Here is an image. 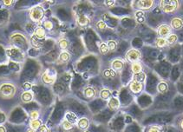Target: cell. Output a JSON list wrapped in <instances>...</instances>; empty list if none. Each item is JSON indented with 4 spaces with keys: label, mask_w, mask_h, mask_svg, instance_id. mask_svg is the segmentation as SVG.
Returning <instances> with one entry per match:
<instances>
[{
    "label": "cell",
    "mask_w": 183,
    "mask_h": 132,
    "mask_svg": "<svg viewBox=\"0 0 183 132\" xmlns=\"http://www.w3.org/2000/svg\"><path fill=\"white\" fill-rule=\"evenodd\" d=\"M11 43H12L14 47L18 48V49H20L23 52H24L25 50H27L28 47H29V42H28L27 38L23 36V34L16 33V34L11 35Z\"/></svg>",
    "instance_id": "6da1fadb"
},
{
    "label": "cell",
    "mask_w": 183,
    "mask_h": 132,
    "mask_svg": "<svg viewBox=\"0 0 183 132\" xmlns=\"http://www.w3.org/2000/svg\"><path fill=\"white\" fill-rule=\"evenodd\" d=\"M16 87L9 83L0 85V97L4 99H11L16 94Z\"/></svg>",
    "instance_id": "7a4b0ae2"
},
{
    "label": "cell",
    "mask_w": 183,
    "mask_h": 132,
    "mask_svg": "<svg viewBox=\"0 0 183 132\" xmlns=\"http://www.w3.org/2000/svg\"><path fill=\"white\" fill-rule=\"evenodd\" d=\"M45 16V10L41 5H35L30 9V18L31 21L35 23L40 22Z\"/></svg>",
    "instance_id": "3957f363"
},
{
    "label": "cell",
    "mask_w": 183,
    "mask_h": 132,
    "mask_svg": "<svg viewBox=\"0 0 183 132\" xmlns=\"http://www.w3.org/2000/svg\"><path fill=\"white\" fill-rule=\"evenodd\" d=\"M160 7L164 12L170 13V12L175 11L176 9H178L179 2L176 1V0H164V1H160Z\"/></svg>",
    "instance_id": "277c9868"
},
{
    "label": "cell",
    "mask_w": 183,
    "mask_h": 132,
    "mask_svg": "<svg viewBox=\"0 0 183 132\" xmlns=\"http://www.w3.org/2000/svg\"><path fill=\"white\" fill-rule=\"evenodd\" d=\"M6 55L9 58H11L13 61H17V62H20L22 61L24 57V54L23 51H21L18 48L16 47H11L8 48L6 50Z\"/></svg>",
    "instance_id": "5b68a950"
},
{
    "label": "cell",
    "mask_w": 183,
    "mask_h": 132,
    "mask_svg": "<svg viewBox=\"0 0 183 132\" xmlns=\"http://www.w3.org/2000/svg\"><path fill=\"white\" fill-rule=\"evenodd\" d=\"M141 57V52L136 50V49H132L130 51H129L126 54V58L128 61H129L130 63H136Z\"/></svg>",
    "instance_id": "8992f818"
},
{
    "label": "cell",
    "mask_w": 183,
    "mask_h": 132,
    "mask_svg": "<svg viewBox=\"0 0 183 132\" xmlns=\"http://www.w3.org/2000/svg\"><path fill=\"white\" fill-rule=\"evenodd\" d=\"M56 74H51L49 71H46L42 76V81L46 84H53L56 81Z\"/></svg>",
    "instance_id": "52a82bcc"
},
{
    "label": "cell",
    "mask_w": 183,
    "mask_h": 132,
    "mask_svg": "<svg viewBox=\"0 0 183 132\" xmlns=\"http://www.w3.org/2000/svg\"><path fill=\"white\" fill-rule=\"evenodd\" d=\"M170 34H171V27L168 25H161L158 28V35L160 36V37L163 38H165L166 37H167Z\"/></svg>",
    "instance_id": "ba28073f"
},
{
    "label": "cell",
    "mask_w": 183,
    "mask_h": 132,
    "mask_svg": "<svg viewBox=\"0 0 183 132\" xmlns=\"http://www.w3.org/2000/svg\"><path fill=\"white\" fill-rule=\"evenodd\" d=\"M154 4V2L152 0H141L136 3V6L140 10H148L150 9Z\"/></svg>",
    "instance_id": "9c48e42d"
},
{
    "label": "cell",
    "mask_w": 183,
    "mask_h": 132,
    "mask_svg": "<svg viewBox=\"0 0 183 132\" xmlns=\"http://www.w3.org/2000/svg\"><path fill=\"white\" fill-rule=\"evenodd\" d=\"M36 38H37L38 40L44 39L46 36V30L44 29V27L37 26L33 31V35Z\"/></svg>",
    "instance_id": "30bf717a"
},
{
    "label": "cell",
    "mask_w": 183,
    "mask_h": 132,
    "mask_svg": "<svg viewBox=\"0 0 183 132\" xmlns=\"http://www.w3.org/2000/svg\"><path fill=\"white\" fill-rule=\"evenodd\" d=\"M123 67H124V63L120 59H115L111 64V69L114 72L122 71L123 70Z\"/></svg>",
    "instance_id": "8fae6325"
},
{
    "label": "cell",
    "mask_w": 183,
    "mask_h": 132,
    "mask_svg": "<svg viewBox=\"0 0 183 132\" xmlns=\"http://www.w3.org/2000/svg\"><path fill=\"white\" fill-rule=\"evenodd\" d=\"M129 89H130V90L133 93L138 94V93H140L142 90V83L136 82V81H133L130 83V85H129Z\"/></svg>",
    "instance_id": "7c38bea8"
},
{
    "label": "cell",
    "mask_w": 183,
    "mask_h": 132,
    "mask_svg": "<svg viewBox=\"0 0 183 132\" xmlns=\"http://www.w3.org/2000/svg\"><path fill=\"white\" fill-rule=\"evenodd\" d=\"M171 27L174 30H179L183 27V20L180 18H175L171 20Z\"/></svg>",
    "instance_id": "4fadbf2b"
},
{
    "label": "cell",
    "mask_w": 183,
    "mask_h": 132,
    "mask_svg": "<svg viewBox=\"0 0 183 132\" xmlns=\"http://www.w3.org/2000/svg\"><path fill=\"white\" fill-rule=\"evenodd\" d=\"M76 124L80 130H86L90 126V121L86 117H82V118L78 119Z\"/></svg>",
    "instance_id": "5bb4252c"
},
{
    "label": "cell",
    "mask_w": 183,
    "mask_h": 132,
    "mask_svg": "<svg viewBox=\"0 0 183 132\" xmlns=\"http://www.w3.org/2000/svg\"><path fill=\"white\" fill-rule=\"evenodd\" d=\"M108 105H109V108L110 109L115 110V109H119V107H120V102H119V100L116 97H110L109 99Z\"/></svg>",
    "instance_id": "9a60e30c"
},
{
    "label": "cell",
    "mask_w": 183,
    "mask_h": 132,
    "mask_svg": "<svg viewBox=\"0 0 183 132\" xmlns=\"http://www.w3.org/2000/svg\"><path fill=\"white\" fill-rule=\"evenodd\" d=\"M77 24L81 27L87 26L90 24V19L85 15H79L77 18Z\"/></svg>",
    "instance_id": "2e32d148"
},
{
    "label": "cell",
    "mask_w": 183,
    "mask_h": 132,
    "mask_svg": "<svg viewBox=\"0 0 183 132\" xmlns=\"http://www.w3.org/2000/svg\"><path fill=\"white\" fill-rule=\"evenodd\" d=\"M21 100H22V102L25 103V104L31 102L33 100V94L29 90H27V91L25 90L21 95Z\"/></svg>",
    "instance_id": "e0dca14e"
},
{
    "label": "cell",
    "mask_w": 183,
    "mask_h": 132,
    "mask_svg": "<svg viewBox=\"0 0 183 132\" xmlns=\"http://www.w3.org/2000/svg\"><path fill=\"white\" fill-rule=\"evenodd\" d=\"M83 96L87 99H92L95 97V90L92 87H87L83 90Z\"/></svg>",
    "instance_id": "ac0fdd59"
},
{
    "label": "cell",
    "mask_w": 183,
    "mask_h": 132,
    "mask_svg": "<svg viewBox=\"0 0 183 132\" xmlns=\"http://www.w3.org/2000/svg\"><path fill=\"white\" fill-rule=\"evenodd\" d=\"M65 120H67L68 122L73 124H76V123H77V121H78L76 115L75 113H73V112H70V111L66 113V115H65Z\"/></svg>",
    "instance_id": "d6986e66"
},
{
    "label": "cell",
    "mask_w": 183,
    "mask_h": 132,
    "mask_svg": "<svg viewBox=\"0 0 183 132\" xmlns=\"http://www.w3.org/2000/svg\"><path fill=\"white\" fill-rule=\"evenodd\" d=\"M70 59V54L68 52H62L58 56V60L60 63H67Z\"/></svg>",
    "instance_id": "ffe728a7"
},
{
    "label": "cell",
    "mask_w": 183,
    "mask_h": 132,
    "mask_svg": "<svg viewBox=\"0 0 183 132\" xmlns=\"http://www.w3.org/2000/svg\"><path fill=\"white\" fill-rule=\"evenodd\" d=\"M111 91L108 89H102L100 92V97L103 100H109L111 97Z\"/></svg>",
    "instance_id": "44dd1931"
},
{
    "label": "cell",
    "mask_w": 183,
    "mask_h": 132,
    "mask_svg": "<svg viewBox=\"0 0 183 132\" xmlns=\"http://www.w3.org/2000/svg\"><path fill=\"white\" fill-rule=\"evenodd\" d=\"M41 125H42V123H41V121L38 120V119L31 120V121L30 122V128L31 130L36 131L41 127Z\"/></svg>",
    "instance_id": "7402d4cb"
},
{
    "label": "cell",
    "mask_w": 183,
    "mask_h": 132,
    "mask_svg": "<svg viewBox=\"0 0 183 132\" xmlns=\"http://www.w3.org/2000/svg\"><path fill=\"white\" fill-rule=\"evenodd\" d=\"M131 71H133L134 74H138L140 72H142V65L138 62L133 63L131 65Z\"/></svg>",
    "instance_id": "603a6c76"
},
{
    "label": "cell",
    "mask_w": 183,
    "mask_h": 132,
    "mask_svg": "<svg viewBox=\"0 0 183 132\" xmlns=\"http://www.w3.org/2000/svg\"><path fill=\"white\" fill-rule=\"evenodd\" d=\"M157 90L158 91L161 93V94H164L166 92H167L168 90V85L166 82H160V83L157 85Z\"/></svg>",
    "instance_id": "cb8c5ba5"
},
{
    "label": "cell",
    "mask_w": 183,
    "mask_h": 132,
    "mask_svg": "<svg viewBox=\"0 0 183 132\" xmlns=\"http://www.w3.org/2000/svg\"><path fill=\"white\" fill-rule=\"evenodd\" d=\"M145 79H146V75L143 72H140L138 74H135L134 75V81H136V82L142 83L145 81Z\"/></svg>",
    "instance_id": "d4e9b609"
},
{
    "label": "cell",
    "mask_w": 183,
    "mask_h": 132,
    "mask_svg": "<svg viewBox=\"0 0 183 132\" xmlns=\"http://www.w3.org/2000/svg\"><path fill=\"white\" fill-rule=\"evenodd\" d=\"M102 75L105 78H113L115 77V72L112 69H106L103 71Z\"/></svg>",
    "instance_id": "484cf974"
},
{
    "label": "cell",
    "mask_w": 183,
    "mask_h": 132,
    "mask_svg": "<svg viewBox=\"0 0 183 132\" xmlns=\"http://www.w3.org/2000/svg\"><path fill=\"white\" fill-rule=\"evenodd\" d=\"M166 40H167V44H174L175 43L177 42L178 37H177L176 34H170V35L166 38Z\"/></svg>",
    "instance_id": "4316f807"
},
{
    "label": "cell",
    "mask_w": 183,
    "mask_h": 132,
    "mask_svg": "<svg viewBox=\"0 0 183 132\" xmlns=\"http://www.w3.org/2000/svg\"><path fill=\"white\" fill-rule=\"evenodd\" d=\"M30 43H31L32 46L35 47V48H37V49H38V48H40V47L42 46V44H41V43L39 42V40H38L37 38H36L34 36H31V37H30Z\"/></svg>",
    "instance_id": "83f0119b"
},
{
    "label": "cell",
    "mask_w": 183,
    "mask_h": 132,
    "mask_svg": "<svg viewBox=\"0 0 183 132\" xmlns=\"http://www.w3.org/2000/svg\"><path fill=\"white\" fill-rule=\"evenodd\" d=\"M106 44L108 45V48H109V51L110 52H114V51L116 50V48H117V43L114 40H110Z\"/></svg>",
    "instance_id": "f1b7e54d"
},
{
    "label": "cell",
    "mask_w": 183,
    "mask_h": 132,
    "mask_svg": "<svg viewBox=\"0 0 183 132\" xmlns=\"http://www.w3.org/2000/svg\"><path fill=\"white\" fill-rule=\"evenodd\" d=\"M155 43H156L157 47H159V48H163V47H165L167 44L166 38H163V37H158L156 39V42Z\"/></svg>",
    "instance_id": "f546056e"
},
{
    "label": "cell",
    "mask_w": 183,
    "mask_h": 132,
    "mask_svg": "<svg viewBox=\"0 0 183 132\" xmlns=\"http://www.w3.org/2000/svg\"><path fill=\"white\" fill-rule=\"evenodd\" d=\"M62 127H63V129H64V131H71V130L73 129L74 124H71V123H69V122H68L67 120H64V121L63 122V124H62Z\"/></svg>",
    "instance_id": "4dcf8cb0"
},
{
    "label": "cell",
    "mask_w": 183,
    "mask_h": 132,
    "mask_svg": "<svg viewBox=\"0 0 183 132\" xmlns=\"http://www.w3.org/2000/svg\"><path fill=\"white\" fill-rule=\"evenodd\" d=\"M136 21L140 24L145 22V17H144V14L142 11H137L136 13Z\"/></svg>",
    "instance_id": "1f68e13d"
},
{
    "label": "cell",
    "mask_w": 183,
    "mask_h": 132,
    "mask_svg": "<svg viewBox=\"0 0 183 132\" xmlns=\"http://www.w3.org/2000/svg\"><path fill=\"white\" fill-rule=\"evenodd\" d=\"M58 45L60 47V49L62 50H66L69 47V42L66 39H61L58 42Z\"/></svg>",
    "instance_id": "d6a6232c"
},
{
    "label": "cell",
    "mask_w": 183,
    "mask_h": 132,
    "mask_svg": "<svg viewBox=\"0 0 183 132\" xmlns=\"http://www.w3.org/2000/svg\"><path fill=\"white\" fill-rule=\"evenodd\" d=\"M96 27L99 30L101 31H103L107 29V24L103 21V20H99L97 23H96Z\"/></svg>",
    "instance_id": "836d02e7"
},
{
    "label": "cell",
    "mask_w": 183,
    "mask_h": 132,
    "mask_svg": "<svg viewBox=\"0 0 183 132\" xmlns=\"http://www.w3.org/2000/svg\"><path fill=\"white\" fill-rule=\"evenodd\" d=\"M99 50H100V52L102 53V54H103V55L107 54V53L110 52L109 51V48H108V45H107L106 43H102L101 45H100V47H99Z\"/></svg>",
    "instance_id": "e575fe53"
},
{
    "label": "cell",
    "mask_w": 183,
    "mask_h": 132,
    "mask_svg": "<svg viewBox=\"0 0 183 132\" xmlns=\"http://www.w3.org/2000/svg\"><path fill=\"white\" fill-rule=\"evenodd\" d=\"M43 27L46 30H51L53 29V23L49 20H46L43 23Z\"/></svg>",
    "instance_id": "d590c367"
},
{
    "label": "cell",
    "mask_w": 183,
    "mask_h": 132,
    "mask_svg": "<svg viewBox=\"0 0 183 132\" xmlns=\"http://www.w3.org/2000/svg\"><path fill=\"white\" fill-rule=\"evenodd\" d=\"M30 117L31 118V120H35L37 119L39 117V112L37 110H32L30 113Z\"/></svg>",
    "instance_id": "8d00e7d4"
},
{
    "label": "cell",
    "mask_w": 183,
    "mask_h": 132,
    "mask_svg": "<svg viewBox=\"0 0 183 132\" xmlns=\"http://www.w3.org/2000/svg\"><path fill=\"white\" fill-rule=\"evenodd\" d=\"M23 88L27 91V90H30L31 88H32V84L30 83V82H25L23 84Z\"/></svg>",
    "instance_id": "74e56055"
},
{
    "label": "cell",
    "mask_w": 183,
    "mask_h": 132,
    "mask_svg": "<svg viewBox=\"0 0 183 132\" xmlns=\"http://www.w3.org/2000/svg\"><path fill=\"white\" fill-rule=\"evenodd\" d=\"M37 132H49V130H48V128H47V126L46 125H41V127L37 131Z\"/></svg>",
    "instance_id": "f35d334b"
},
{
    "label": "cell",
    "mask_w": 183,
    "mask_h": 132,
    "mask_svg": "<svg viewBox=\"0 0 183 132\" xmlns=\"http://www.w3.org/2000/svg\"><path fill=\"white\" fill-rule=\"evenodd\" d=\"M148 132H161L160 130L158 128V127H155V126H153V127H150L148 129Z\"/></svg>",
    "instance_id": "ab89813d"
},
{
    "label": "cell",
    "mask_w": 183,
    "mask_h": 132,
    "mask_svg": "<svg viewBox=\"0 0 183 132\" xmlns=\"http://www.w3.org/2000/svg\"><path fill=\"white\" fill-rule=\"evenodd\" d=\"M11 4H12L11 0H4V4L6 5V6H10V5H11Z\"/></svg>",
    "instance_id": "60d3db41"
},
{
    "label": "cell",
    "mask_w": 183,
    "mask_h": 132,
    "mask_svg": "<svg viewBox=\"0 0 183 132\" xmlns=\"http://www.w3.org/2000/svg\"><path fill=\"white\" fill-rule=\"evenodd\" d=\"M114 4V1H106V2H105V4L108 5V6H111V5H113Z\"/></svg>",
    "instance_id": "b9f144b4"
},
{
    "label": "cell",
    "mask_w": 183,
    "mask_h": 132,
    "mask_svg": "<svg viewBox=\"0 0 183 132\" xmlns=\"http://www.w3.org/2000/svg\"><path fill=\"white\" fill-rule=\"evenodd\" d=\"M156 56H157V52H155V51L149 53V56H150V57H155Z\"/></svg>",
    "instance_id": "7bdbcfd3"
},
{
    "label": "cell",
    "mask_w": 183,
    "mask_h": 132,
    "mask_svg": "<svg viewBox=\"0 0 183 132\" xmlns=\"http://www.w3.org/2000/svg\"><path fill=\"white\" fill-rule=\"evenodd\" d=\"M0 132H6V129L4 126H0Z\"/></svg>",
    "instance_id": "ee69618b"
},
{
    "label": "cell",
    "mask_w": 183,
    "mask_h": 132,
    "mask_svg": "<svg viewBox=\"0 0 183 132\" xmlns=\"http://www.w3.org/2000/svg\"><path fill=\"white\" fill-rule=\"evenodd\" d=\"M180 128L183 131V118L181 120V122H180Z\"/></svg>",
    "instance_id": "f6af8a7d"
},
{
    "label": "cell",
    "mask_w": 183,
    "mask_h": 132,
    "mask_svg": "<svg viewBox=\"0 0 183 132\" xmlns=\"http://www.w3.org/2000/svg\"><path fill=\"white\" fill-rule=\"evenodd\" d=\"M27 132H37L36 131H34V130H31V129H30L29 131H27Z\"/></svg>",
    "instance_id": "bcb514c9"
}]
</instances>
